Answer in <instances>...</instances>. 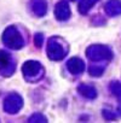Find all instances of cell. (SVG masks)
<instances>
[{
  "mask_svg": "<svg viewBox=\"0 0 121 123\" xmlns=\"http://www.w3.org/2000/svg\"><path fill=\"white\" fill-rule=\"evenodd\" d=\"M46 52L51 60H62L68 53V45L59 37H51L47 42Z\"/></svg>",
  "mask_w": 121,
  "mask_h": 123,
  "instance_id": "obj_1",
  "label": "cell"
},
{
  "mask_svg": "<svg viewBox=\"0 0 121 123\" xmlns=\"http://www.w3.org/2000/svg\"><path fill=\"white\" fill-rule=\"evenodd\" d=\"M3 42L11 49H20L24 46V40L15 25H10L3 34Z\"/></svg>",
  "mask_w": 121,
  "mask_h": 123,
  "instance_id": "obj_2",
  "label": "cell"
},
{
  "mask_svg": "<svg viewBox=\"0 0 121 123\" xmlns=\"http://www.w3.org/2000/svg\"><path fill=\"white\" fill-rule=\"evenodd\" d=\"M86 55L92 62H102V60H109L113 57L111 51L103 45H92L87 47Z\"/></svg>",
  "mask_w": 121,
  "mask_h": 123,
  "instance_id": "obj_3",
  "label": "cell"
},
{
  "mask_svg": "<svg viewBox=\"0 0 121 123\" xmlns=\"http://www.w3.org/2000/svg\"><path fill=\"white\" fill-rule=\"evenodd\" d=\"M22 71H23V76L26 77L27 81H38L44 74L42 65L36 60L26 62L22 67Z\"/></svg>",
  "mask_w": 121,
  "mask_h": 123,
  "instance_id": "obj_4",
  "label": "cell"
},
{
  "mask_svg": "<svg viewBox=\"0 0 121 123\" xmlns=\"http://www.w3.org/2000/svg\"><path fill=\"white\" fill-rule=\"evenodd\" d=\"M23 106V99L21 95L16 94V93H12L10 94L5 101H4V110L7 112V113H17Z\"/></svg>",
  "mask_w": 121,
  "mask_h": 123,
  "instance_id": "obj_5",
  "label": "cell"
},
{
  "mask_svg": "<svg viewBox=\"0 0 121 123\" xmlns=\"http://www.w3.org/2000/svg\"><path fill=\"white\" fill-rule=\"evenodd\" d=\"M54 16L58 21H67L70 17V7L67 1H59L54 7Z\"/></svg>",
  "mask_w": 121,
  "mask_h": 123,
  "instance_id": "obj_6",
  "label": "cell"
},
{
  "mask_svg": "<svg viewBox=\"0 0 121 123\" xmlns=\"http://www.w3.org/2000/svg\"><path fill=\"white\" fill-rule=\"evenodd\" d=\"M67 69L69 70L70 74L73 75H79L81 73H84L85 70V63H84V60L80 59V58H72L67 62Z\"/></svg>",
  "mask_w": 121,
  "mask_h": 123,
  "instance_id": "obj_7",
  "label": "cell"
},
{
  "mask_svg": "<svg viewBox=\"0 0 121 123\" xmlns=\"http://www.w3.org/2000/svg\"><path fill=\"white\" fill-rule=\"evenodd\" d=\"M29 6H30L32 12L38 17H42L47 12V1L46 0H30Z\"/></svg>",
  "mask_w": 121,
  "mask_h": 123,
  "instance_id": "obj_8",
  "label": "cell"
},
{
  "mask_svg": "<svg viewBox=\"0 0 121 123\" xmlns=\"http://www.w3.org/2000/svg\"><path fill=\"white\" fill-rule=\"evenodd\" d=\"M105 12L108 16H119L121 15V1L120 0H109L105 4Z\"/></svg>",
  "mask_w": 121,
  "mask_h": 123,
  "instance_id": "obj_9",
  "label": "cell"
},
{
  "mask_svg": "<svg viewBox=\"0 0 121 123\" xmlns=\"http://www.w3.org/2000/svg\"><path fill=\"white\" fill-rule=\"evenodd\" d=\"M78 92H79L82 97H85V98H87V99H94V98L97 97V91H96V88H94L93 86H90V85H80V86L78 87Z\"/></svg>",
  "mask_w": 121,
  "mask_h": 123,
  "instance_id": "obj_10",
  "label": "cell"
},
{
  "mask_svg": "<svg viewBox=\"0 0 121 123\" xmlns=\"http://www.w3.org/2000/svg\"><path fill=\"white\" fill-rule=\"evenodd\" d=\"M98 0H81L79 4V12L82 15H86L96 4Z\"/></svg>",
  "mask_w": 121,
  "mask_h": 123,
  "instance_id": "obj_11",
  "label": "cell"
},
{
  "mask_svg": "<svg viewBox=\"0 0 121 123\" xmlns=\"http://www.w3.org/2000/svg\"><path fill=\"white\" fill-rule=\"evenodd\" d=\"M15 70H16V64H15V62H12V60H11L7 65L0 68V74H1L3 76L9 77V76H11V75L15 73Z\"/></svg>",
  "mask_w": 121,
  "mask_h": 123,
  "instance_id": "obj_12",
  "label": "cell"
},
{
  "mask_svg": "<svg viewBox=\"0 0 121 123\" xmlns=\"http://www.w3.org/2000/svg\"><path fill=\"white\" fill-rule=\"evenodd\" d=\"M91 76H94V77H98L101 75H103L104 73V65H98V64H92L88 69Z\"/></svg>",
  "mask_w": 121,
  "mask_h": 123,
  "instance_id": "obj_13",
  "label": "cell"
},
{
  "mask_svg": "<svg viewBox=\"0 0 121 123\" xmlns=\"http://www.w3.org/2000/svg\"><path fill=\"white\" fill-rule=\"evenodd\" d=\"M109 89H110V92H111L115 97L121 98V83H120V82H117V81L111 82L110 86H109Z\"/></svg>",
  "mask_w": 121,
  "mask_h": 123,
  "instance_id": "obj_14",
  "label": "cell"
},
{
  "mask_svg": "<svg viewBox=\"0 0 121 123\" xmlns=\"http://www.w3.org/2000/svg\"><path fill=\"white\" fill-rule=\"evenodd\" d=\"M28 122H30V123H34V122L35 123H44V122H47V118L41 113H34L29 117Z\"/></svg>",
  "mask_w": 121,
  "mask_h": 123,
  "instance_id": "obj_15",
  "label": "cell"
},
{
  "mask_svg": "<svg viewBox=\"0 0 121 123\" xmlns=\"http://www.w3.org/2000/svg\"><path fill=\"white\" fill-rule=\"evenodd\" d=\"M10 62H11L10 54L7 52H5V51H0V68L7 65Z\"/></svg>",
  "mask_w": 121,
  "mask_h": 123,
  "instance_id": "obj_16",
  "label": "cell"
},
{
  "mask_svg": "<svg viewBox=\"0 0 121 123\" xmlns=\"http://www.w3.org/2000/svg\"><path fill=\"white\" fill-rule=\"evenodd\" d=\"M34 42H35V46L36 47H41L42 46V42H44V35L41 33H38L34 35Z\"/></svg>",
  "mask_w": 121,
  "mask_h": 123,
  "instance_id": "obj_17",
  "label": "cell"
},
{
  "mask_svg": "<svg viewBox=\"0 0 121 123\" xmlns=\"http://www.w3.org/2000/svg\"><path fill=\"white\" fill-rule=\"evenodd\" d=\"M103 116H104V118H105V119H108V121L116 119V116H115L111 111H108V110H104V111H103Z\"/></svg>",
  "mask_w": 121,
  "mask_h": 123,
  "instance_id": "obj_18",
  "label": "cell"
},
{
  "mask_svg": "<svg viewBox=\"0 0 121 123\" xmlns=\"http://www.w3.org/2000/svg\"><path fill=\"white\" fill-rule=\"evenodd\" d=\"M119 111H121V105H120V106H119Z\"/></svg>",
  "mask_w": 121,
  "mask_h": 123,
  "instance_id": "obj_19",
  "label": "cell"
},
{
  "mask_svg": "<svg viewBox=\"0 0 121 123\" xmlns=\"http://www.w3.org/2000/svg\"><path fill=\"white\" fill-rule=\"evenodd\" d=\"M73 1H74V0H73Z\"/></svg>",
  "mask_w": 121,
  "mask_h": 123,
  "instance_id": "obj_20",
  "label": "cell"
}]
</instances>
